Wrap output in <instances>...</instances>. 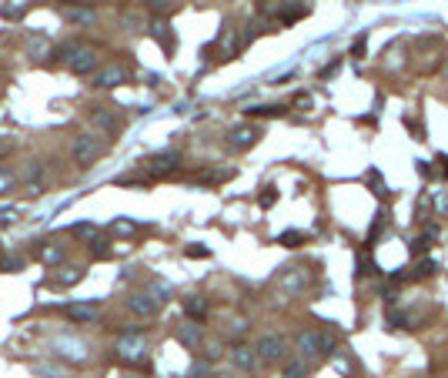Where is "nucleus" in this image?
I'll return each instance as SVG.
<instances>
[{
  "instance_id": "1",
  "label": "nucleus",
  "mask_w": 448,
  "mask_h": 378,
  "mask_svg": "<svg viewBox=\"0 0 448 378\" xmlns=\"http://www.w3.org/2000/svg\"><path fill=\"white\" fill-rule=\"evenodd\" d=\"M57 57L67 64V71H71V74L94 77L100 71L98 51H91V47H80V44H67V47H60V51H57Z\"/></svg>"
},
{
  "instance_id": "2",
  "label": "nucleus",
  "mask_w": 448,
  "mask_h": 378,
  "mask_svg": "<svg viewBox=\"0 0 448 378\" xmlns=\"http://www.w3.org/2000/svg\"><path fill=\"white\" fill-rule=\"evenodd\" d=\"M107 151V144L100 141L98 134H77L74 141H71V157H74L77 168H91V164H98L100 157Z\"/></svg>"
},
{
  "instance_id": "3",
  "label": "nucleus",
  "mask_w": 448,
  "mask_h": 378,
  "mask_svg": "<svg viewBox=\"0 0 448 378\" xmlns=\"http://www.w3.org/2000/svg\"><path fill=\"white\" fill-rule=\"evenodd\" d=\"M295 348L301 358H324V355H335V338H328L324 331H315V328H304L295 338Z\"/></svg>"
},
{
  "instance_id": "4",
  "label": "nucleus",
  "mask_w": 448,
  "mask_h": 378,
  "mask_svg": "<svg viewBox=\"0 0 448 378\" xmlns=\"http://www.w3.org/2000/svg\"><path fill=\"white\" fill-rule=\"evenodd\" d=\"M148 358V342L141 331H124L117 338V362L121 365H141Z\"/></svg>"
},
{
  "instance_id": "5",
  "label": "nucleus",
  "mask_w": 448,
  "mask_h": 378,
  "mask_svg": "<svg viewBox=\"0 0 448 378\" xmlns=\"http://www.w3.org/2000/svg\"><path fill=\"white\" fill-rule=\"evenodd\" d=\"M127 80H131V67L111 60V64H104L98 74L91 77V87H94V91H114V87H121Z\"/></svg>"
},
{
  "instance_id": "6",
  "label": "nucleus",
  "mask_w": 448,
  "mask_h": 378,
  "mask_svg": "<svg viewBox=\"0 0 448 378\" xmlns=\"http://www.w3.org/2000/svg\"><path fill=\"white\" fill-rule=\"evenodd\" d=\"M254 352H258V358L265 365H281V362H288V342L281 335H261Z\"/></svg>"
},
{
  "instance_id": "7",
  "label": "nucleus",
  "mask_w": 448,
  "mask_h": 378,
  "mask_svg": "<svg viewBox=\"0 0 448 378\" xmlns=\"http://www.w3.org/2000/svg\"><path fill=\"white\" fill-rule=\"evenodd\" d=\"M258 141H261V127L258 124H238L227 131V148L231 151H248Z\"/></svg>"
},
{
  "instance_id": "8",
  "label": "nucleus",
  "mask_w": 448,
  "mask_h": 378,
  "mask_svg": "<svg viewBox=\"0 0 448 378\" xmlns=\"http://www.w3.org/2000/svg\"><path fill=\"white\" fill-rule=\"evenodd\" d=\"M177 161H181V154L177 151H161V154H150L148 161H144V171L150 177H168L177 171Z\"/></svg>"
},
{
  "instance_id": "9",
  "label": "nucleus",
  "mask_w": 448,
  "mask_h": 378,
  "mask_svg": "<svg viewBox=\"0 0 448 378\" xmlns=\"http://www.w3.org/2000/svg\"><path fill=\"white\" fill-rule=\"evenodd\" d=\"M124 308L131 311V315H137V318H154L157 308H161V302H157L150 291H134V295H127L124 298Z\"/></svg>"
},
{
  "instance_id": "10",
  "label": "nucleus",
  "mask_w": 448,
  "mask_h": 378,
  "mask_svg": "<svg viewBox=\"0 0 448 378\" xmlns=\"http://www.w3.org/2000/svg\"><path fill=\"white\" fill-rule=\"evenodd\" d=\"M87 121H91V127L107 131V134H114V131H121V127H124V121H121L111 107H87Z\"/></svg>"
},
{
  "instance_id": "11",
  "label": "nucleus",
  "mask_w": 448,
  "mask_h": 378,
  "mask_svg": "<svg viewBox=\"0 0 448 378\" xmlns=\"http://www.w3.org/2000/svg\"><path fill=\"white\" fill-rule=\"evenodd\" d=\"M175 338L184 345V348H198L201 342H204V331H201L198 322H191V318H188V322H181V325L175 328Z\"/></svg>"
},
{
  "instance_id": "12",
  "label": "nucleus",
  "mask_w": 448,
  "mask_h": 378,
  "mask_svg": "<svg viewBox=\"0 0 448 378\" xmlns=\"http://www.w3.org/2000/svg\"><path fill=\"white\" fill-rule=\"evenodd\" d=\"M54 352L60 355V358L80 362V358L87 355V345H84V342H77V338H71V335H67V338L60 335V338H54Z\"/></svg>"
},
{
  "instance_id": "13",
  "label": "nucleus",
  "mask_w": 448,
  "mask_h": 378,
  "mask_svg": "<svg viewBox=\"0 0 448 378\" xmlns=\"http://www.w3.org/2000/svg\"><path fill=\"white\" fill-rule=\"evenodd\" d=\"M227 355H231V365H234V368H241V372H251V368L261 362V358H258V352H254L251 345H241V342H238V345H231V352H227Z\"/></svg>"
},
{
  "instance_id": "14",
  "label": "nucleus",
  "mask_w": 448,
  "mask_h": 378,
  "mask_svg": "<svg viewBox=\"0 0 448 378\" xmlns=\"http://www.w3.org/2000/svg\"><path fill=\"white\" fill-rule=\"evenodd\" d=\"M24 191L27 194H41V191H44V164H41V161H27Z\"/></svg>"
},
{
  "instance_id": "15",
  "label": "nucleus",
  "mask_w": 448,
  "mask_h": 378,
  "mask_svg": "<svg viewBox=\"0 0 448 378\" xmlns=\"http://www.w3.org/2000/svg\"><path fill=\"white\" fill-rule=\"evenodd\" d=\"M64 318H67V322H74V325H91V322L98 318V308H94V304L71 302L67 308H64Z\"/></svg>"
},
{
  "instance_id": "16",
  "label": "nucleus",
  "mask_w": 448,
  "mask_h": 378,
  "mask_svg": "<svg viewBox=\"0 0 448 378\" xmlns=\"http://www.w3.org/2000/svg\"><path fill=\"white\" fill-rule=\"evenodd\" d=\"M64 245H57V241H44V245H37L34 248V258L41 261V265H60L64 261Z\"/></svg>"
},
{
  "instance_id": "17",
  "label": "nucleus",
  "mask_w": 448,
  "mask_h": 378,
  "mask_svg": "<svg viewBox=\"0 0 448 378\" xmlns=\"http://www.w3.org/2000/svg\"><path fill=\"white\" fill-rule=\"evenodd\" d=\"M64 21L74 27H91L98 21V14H94L91 7H64Z\"/></svg>"
},
{
  "instance_id": "18",
  "label": "nucleus",
  "mask_w": 448,
  "mask_h": 378,
  "mask_svg": "<svg viewBox=\"0 0 448 378\" xmlns=\"http://www.w3.org/2000/svg\"><path fill=\"white\" fill-rule=\"evenodd\" d=\"M168 30H171V27H168L164 17H154V21H150V37H154L168 54H175V37H168Z\"/></svg>"
},
{
  "instance_id": "19",
  "label": "nucleus",
  "mask_w": 448,
  "mask_h": 378,
  "mask_svg": "<svg viewBox=\"0 0 448 378\" xmlns=\"http://www.w3.org/2000/svg\"><path fill=\"white\" fill-rule=\"evenodd\" d=\"M435 238H438V225H428L422 234H418V238H412L408 252H412V254H428V248L435 245Z\"/></svg>"
},
{
  "instance_id": "20",
  "label": "nucleus",
  "mask_w": 448,
  "mask_h": 378,
  "mask_svg": "<svg viewBox=\"0 0 448 378\" xmlns=\"http://www.w3.org/2000/svg\"><path fill=\"white\" fill-rule=\"evenodd\" d=\"M308 14V3H301V0H284L281 3V10H278V21H284V24H295Z\"/></svg>"
},
{
  "instance_id": "21",
  "label": "nucleus",
  "mask_w": 448,
  "mask_h": 378,
  "mask_svg": "<svg viewBox=\"0 0 448 378\" xmlns=\"http://www.w3.org/2000/svg\"><path fill=\"white\" fill-rule=\"evenodd\" d=\"M184 315L191 318V322H204L208 318V302L201 298V295H191V298H184Z\"/></svg>"
},
{
  "instance_id": "22",
  "label": "nucleus",
  "mask_w": 448,
  "mask_h": 378,
  "mask_svg": "<svg viewBox=\"0 0 448 378\" xmlns=\"http://www.w3.org/2000/svg\"><path fill=\"white\" fill-rule=\"evenodd\" d=\"M17 184H21V175L0 164V198H7V194H10V191H14Z\"/></svg>"
},
{
  "instance_id": "23",
  "label": "nucleus",
  "mask_w": 448,
  "mask_h": 378,
  "mask_svg": "<svg viewBox=\"0 0 448 378\" xmlns=\"http://www.w3.org/2000/svg\"><path fill=\"white\" fill-rule=\"evenodd\" d=\"M245 114L248 118H278V114H284V107L281 104H261V107H248Z\"/></svg>"
},
{
  "instance_id": "24",
  "label": "nucleus",
  "mask_w": 448,
  "mask_h": 378,
  "mask_svg": "<svg viewBox=\"0 0 448 378\" xmlns=\"http://www.w3.org/2000/svg\"><path fill=\"white\" fill-rule=\"evenodd\" d=\"M80 278H84V271H80V268H64V271L57 275V285H60V288H71V285H77Z\"/></svg>"
},
{
  "instance_id": "25",
  "label": "nucleus",
  "mask_w": 448,
  "mask_h": 378,
  "mask_svg": "<svg viewBox=\"0 0 448 378\" xmlns=\"http://www.w3.org/2000/svg\"><path fill=\"white\" fill-rule=\"evenodd\" d=\"M301 241H304V234H301V231H284V234L278 238V245H284V248H298Z\"/></svg>"
},
{
  "instance_id": "26",
  "label": "nucleus",
  "mask_w": 448,
  "mask_h": 378,
  "mask_svg": "<svg viewBox=\"0 0 448 378\" xmlns=\"http://www.w3.org/2000/svg\"><path fill=\"white\" fill-rule=\"evenodd\" d=\"M148 291L157 298V302H168V298H171V288H168V285H161V281H150Z\"/></svg>"
},
{
  "instance_id": "27",
  "label": "nucleus",
  "mask_w": 448,
  "mask_h": 378,
  "mask_svg": "<svg viewBox=\"0 0 448 378\" xmlns=\"http://www.w3.org/2000/svg\"><path fill=\"white\" fill-rule=\"evenodd\" d=\"M177 0H144V7H150L154 14H168V10H175Z\"/></svg>"
},
{
  "instance_id": "28",
  "label": "nucleus",
  "mask_w": 448,
  "mask_h": 378,
  "mask_svg": "<svg viewBox=\"0 0 448 378\" xmlns=\"http://www.w3.org/2000/svg\"><path fill=\"white\" fill-rule=\"evenodd\" d=\"M71 234H77V238H98V225H74Z\"/></svg>"
},
{
  "instance_id": "29",
  "label": "nucleus",
  "mask_w": 448,
  "mask_h": 378,
  "mask_svg": "<svg viewBox=\"0 0 448 378\" xmlns=\"http://www.w3.org/2000/svg\"><path fill=\"white\" fill-rule=\"evenodd\" d=\"M284 378H304V365L301 362H288L284 365Z\"/></svg>"
},
{
  "instance_id": "30",
  "label": "nucleus",
  "mask_w": 448,
  "mask_h": 378,
  "mask_svg": "<svg viewBox=\"0 0 448 378\" xmlns=\"http://www.w3.org/2000/svg\"><path fill=\"white\" fill-rule=\"evenodd\" d=\"M47 41H44V37H41V41H30V54H34V60H37V54H47Z\"/></svg>"
},
{
  "instance_id": "31",
  "label": "nucleus",
  "mask_w": 448,
  "mask_h": 378,
  "mask_svg": "<svg viewBox=\"0 0 448 378\" xmlns=\"http://www.w3.org/2000/svg\"><path fill=\"white\" fill-rule=\"evenodd\" d=\"M114 231H121V234H134L137 225H134V221H114Z\"/></svg>"
},
{
  "instance_id": "32",
  "label": "nucleus",
  "mask_w": 448,
  "mask_h": 378,
  "mask_svg": "<svg viewBox=\"0 0 448 378\" xmlns=\"http://www.w3.org/2000/svg\"><path fill=\"white\" fill-rule=\"evenodd\" d=\"M351 54H355V57H361V54H365V37H358V41H355V47H351Z\"/></svg>"
},
{
  "instance_id": "33",
  "label": "nucleus",
  "mask_w": 448,
  "mask_h": 378,
  "mask_svg": "<svg viewBox=\"0 0 448 378\" xmlns=\"http://www.w3.org/2000/svg\"><path fill=\"white\" fill-rule=\"evenodd\" d=\"M295 107H311V98H308V94H298V98H295Z\"/></svg>"
},
{
  "instance_id": "34",
  "label": "nucleus",
  "mask_w": 448,
  "mask_h": 378,
  "mask_svg": "<svg viewBox=\"0 0 448 378\" xmlns=\"http://www.w3.org/2000/svg\"><path fill=\"white\" fill-rule=\"evenodd\" d=\"M188 258H208V248H188Z\"/></svg>"
},
{
  "instance_id": "35",
  "label": "nucleus",
  "mask_w": 448,
  "mask_h": 378,
  "mask_svg": "<svg viewBox=\"0 0 448 378\" xmlns=\"http://www.w3.org/2000/svg\"><path fill=\"white\" fill-rule=\"evenodd\" d=\"M335 71H338V60H331V64H328V67H324V71H322V77H331V74H335Z\"/></svg>"
},
{
  "instance_id": "36",
  "label": "nucleus",
  "mask_w": 448,
  "mask_h": 378,
  "mask_svg": "<svg viewBox=\"0 0 448 378\" xmlns=\"http://www.w3.org/2000/svg\"><path fill=\"white\" fill-rule=\"evenodd\" d=\"M14 218H17V211H14V208H10V211H0V221H14Z\"/></svg>"
},
{
  "instance_id": "37",
  "label": "nucleus",
  "mask_w": 448,
  "mask_h": 378,
  "mask_svg": "<svg viewBox=\"0 0 448 378\" xmlns=\"http://www.w3.org/2000/svg\"><path fill=\"white\" fill-rule=\"evenodd\" d=\"M64 3H71V7H91L94 0H64Z\"/></svg>"
},
{
  "instance_id": "38",
  "label": "nucleus",
  "mask_w": 448,
  "mask_h": 378,
  "mask_svg": "<svg viewBox=\"0 0 448 378\" xmlns=\"http://www.w3.org/2000/svg\"><path fill=\"white\" fill-rule=\"evenodd\" d=\"M7 154H10V144H7V141H0V161H3Z\"/></svg>"
},
{
  "instance_id": "39",
  "label": "nucleus",
  "mask_w": 448,
  "mask_h": 378,
  "mask_svg": "<svg viewBox=\"0 0 448 378\" xmlns=\"http://www.w3.org/2000/svg\"><path fill=\"white\" fill-rule=\"evenodd\" d=\"M208 378H234L231 372H214V375H208Z\"/></svg>"
},
{
  "instance_id": "40",
  "label": "nucleus",
  "mask_w": 448,
  "mask_h": 378,
  "mask_svg": "<svg viewBox=\"0 0 448 378\" xmlns=\"http://www.w3.org/2000/svg\"><path fill=\"white\" fill-rule=\"evenodd\" d=\"M127 378H137V375H127Z\"/></svg>"
},
{
  "instance_id": "41",
  "label": "nucleus",
  "mask_w": 448,
  "mask_h": 378,
  "mask_svg": "<svg viewBox=\"0 0 448 378\" xmlns=\"http://www.w3.org/2000/svg\"><path fill=\"white\" fill-rule=\"evenodd\" d=\"M445 74H448V67H445Z\"/></svg>"
}]
</instances>
